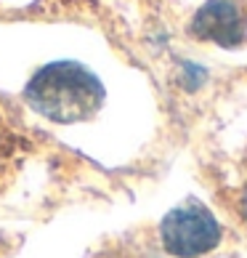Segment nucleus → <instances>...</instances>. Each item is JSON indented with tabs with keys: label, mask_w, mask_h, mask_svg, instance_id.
<instances>
[{
	"label": "nucleus",
	"mask_w": 247,
	"mask_h": 258,
	"mask_svg": "<svg viewBox=\"0 0 247 258\" xmlns=\"http://www.w3.org/2000/svg\"><path fill=\"white\" fill-rule=\"evenodd\" d=\"M24 96L35 112L53 122H80L101 107L104 91L88 70L56 61L35 75L24 88Z\"/></svg>",
	"instance_id": "nucleus-1"
},
{
	"label": "nucleus",
	"mask_w": 247,
	"mask_h": 258,
	"mask_svg": "<svg viewBox=\"0 0 247 258\" xmlns=\"http://www.w3.org/2000/svg\"><path fill=\"white\" fill-rule=\"evenodd\" d=\"M159 237L170 255L178 258H194L202 253H210L221 240V226L213 218V213L199 203H186L181 208L170 210L162 218Z\"/></svg>",
	"instance_id": "nucleus-2"
},
{
	"label": "nucleus",
	"mask_w": 247,
	"mask_h": 258,
	"mask_svg": "<svg viewBox=\"0 0 247 258\" xmlns=\"http://www.w3.org/2000/svg\"><path fill=\"white\" fill-rule=\"evenodd\" d=\"M192 32L199 40H210L223 48H234L244 40L247 14L239 0H207L197 11Z\"/></svg>",
	"instance_id": "nucleus-3"
},
{
	"label": "nucleus",
	"mask_w": 247,
	"mask_h": 258,
	"mask_svg": "<svg viewBox=\"0 0 247 258\" xmlns=\"http://www.w3.org/2000/svg\"><path fill=\"white\" fill-rule=\"evenodd\" d=\"M244 218H247V200H244Z\"/></svg>",
	"instance_id": "nucleus-4"
}]
</instances>
